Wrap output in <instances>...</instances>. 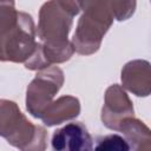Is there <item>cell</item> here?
<instances>
[{
  "mask_svg": "<svg viewBox=\"0 0 151 151\" xmlns=\"http://www.w3.org/2000/svg\"><path fill=\"white\" fill-rule=\"evenodd\" d=\"M112 17L117 21H125L130 19L137 7V0H103Z\"/></svg>",
  "mask_w": 151,
  "mask_h": 151,
  "instance_id": "cell-10",
  "label": "cell"
},
{
  "mask_svg": "<svg viewBox=\"0 0 151 151\" xmlns=\"http://www.w3.org/2000/svg\"><path fill=\"white\" fill-rule=\"evenodd\" d=\"M73 25V15L66 12L58 0L46 1L39 11L38 38L32 55L24 63L31 71H40L53 64L71 59L74 53L68 34Z\"/></svg>",
  "mask_w": 151,
  "mask_h": 151,
  "instance_id": "cell-1",
  "label": "cell"
},
{
  "mask_svg": "<svg viewBox=\"0 0 151 151\" xmlns=\"http://www.w3.org/2000/svg\"><path fill=\"white\" fill-rule=\"evenodd\" d=\"M57 151H90L93 149V139L81 122L68 123L57 129L51 140Z\"/></svg>",
  "mask_w": 151,
  "mask_h": 151,
  "instance_id": "cell-6",
  "label": "cell"
},
{
  "mask_svg": "<svg viewBox=\"0 0 151 151\" xmlns=\"http://www.w3.org/2000/svg\"><path fill=\"white\" fill-rule=\"evenodd\" d=\"M96 150H109V151H126L130 150V146L124 137L112 133L107 136L99 137L97 139V144L94 145Z\"/></svg>",
  "mask_w": 151,
  "mask_h": 151,
  "instance_id": "cell-11",
  "label": "cell"
},
{
  "mask_svg": "<svg viewBox=\"0 0 151 151\" xmlns=\"http://www.w3.org/2000/svg\"><path fill=\"white\" fill-rule=\"evenodd\" d=\"M134 116L133 104L122 85L113 84L109 86L104 96V105L101 107L103 124L113 131H118L123 120Z\"/></svg>",
  "mask_w": 151,
  "mask_h": 151,
  "instance_id": "cell-5",
  "label": "cell"
},
{
  "mask_svg": "<svg viewBox=\"0 0 151 151\" xmlns=\"http://www.w3.org/2000/svg\"><path fill=\"white\" fill-rule=\"evenodd\" d=\"M118 132L127 142L130 150H150L151 149V132L150 129L139 119L129 117L122 122Z\"/></svg>",
  "mask_w": 151,
  "mask_h": 151,
  "instance_id": "cell-9",
  "label": "cell"
},
{
  "mask_svg": "<svg viewBox=\"0 0 151 151\" xmlns=\"http://www.w3.org/2000/svg\"><path fill=\"white\" fill-rule=\"evenodd\" d=\"M80 113V101L73 96H61L53 100L44 111L41 120L46 126H55L74 119Z\"/></svg>",
  "mask_w": 151,
  "mask_h": 151,
  "instance_id": "cell-8",
  "label": "cell"
},
{
  "mask_svg": "<svg viewBox=\"0 0 151 151\" xmlns=\"http://www.w3.org/2000/svg\"><path fill=\"white\" fill-rule=\"evenodd\" d=\"M122 86L137 97H147L151 92L150 63L136 59L126 63L120 73Z\"/></svg>",
  "mask_w": 151,
  "mask_h": 151,
  "instance_id": "cell-7",
  "label": "cell"
},
{
  "mask_svg": "<svg viewBox=\"0 0 151 151\" xmlns=\"http://www.w3.org/2000/svg\"><path fill=\"white\" fill-rule=\"evenodd\" d=\"M33 18L15 9L14 0H0V60L25 63L35 48Z\"/></svg>",
  "mask_w": 151,
  "mask_h": 151,
  "instance_id": "cell-2",
  "label": "cell"
},
{
  "mask_svg": "<svg viewBox=\"0 0 151 151\" xmlns=\"http://www.w3.org/2000/svg\"><path fill=\"white\" fill-rule=\"evenodd\" d=\"M64 72L58 66L38 71L26 88V110L34 118H41L46 107L64 85Z\"/></svg>",
  "mask_w": 151,
  "mask_h": 151,
  "instance_id": "cell-4",
  "label": "cell"
},
{
  "mask_svg": "<svg viewBox=\"0 0 151 151\" xmlns=\"http://www.w3.org/2000/svg\"><path fill=\"white\" fill-rule=\"evenodd\" d=\"M0 137L22 151H42L47 146V131L29 122L18 104L0 99Z\"/></svg>",
  "mask_w": 151,
  "mask_h": 151,
  "instance_id": "cell-3",
  "label": "cell"
}]
</instances>
